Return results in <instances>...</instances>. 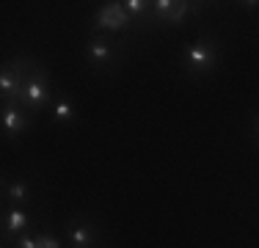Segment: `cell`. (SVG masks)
<instances>
[{"instance_id":"13","label":"cell","mask_w":259,"mask_h":248,"mask_svg":"<svg viewBox=\"0 0 259 248\" xmlns=\"http://www.w3.org/2000/svg\"><path fill=\"white\" fill-rule=\"evenodd\" d=\"M14 248H39V234H33V232L20 234V237L14 240Z\"/></svg>"},{"instance_id":"10","label":"cell","mask_w":259,"mask_h":248,"mask_svg":"<svg viewBox=\"0 0 259 248\" xmlns=\"http://www.w3.org/2000/svg\"><path fill=\"white\" fill-rule=\"evenodd\" d=\"M3 198L9 204H14V207H22V204L30 198V188H28V182L22 177H17V179H6V185H3Z\"/></svg>"},{"instance_id":"3","label":"cell","mask_w":259,"mask_h":248,"mask_svg":"<svg viewBox=\"0 0 259 248\" xmlns=\"http://www.w3.org/2000/svg\"><path fill=\"white\" fill-rule=\"evenodd\" d=\"M53 99V91H50V72H47L45 64H39L33 72L28 74L25 86H22V94L17 97V105L25 108L28 113H39L47 102Z\"/></svg>"},{"instance_id":"2","label":"cell","mask_w":259,"mask_h":248,"mask_svg":"<svg viewBox=\"0 0 259 248\" xmlns=\"http://www.w3.org/2000/svg\"><path fill=\"white\" fill-rule=\"evenodd\" d=\"M36 66L39 64L30 55H17V58L6 61L3 69H0V97H3V102H17V97L22 94V86H25L28 74Z\"/></svg>"},{"instance_id":"1","label":"cell","mask_w":259,"mask_h":248,"mask_svg":"<svg viewBox=\"0 0 259 248\" xmlns=\"http://www.w3.org/2000/svg\"><path fill=\"white\" fill-rule=\"evenodd\" d=\"M218 61H221V47L207 33H201L196 42H188L182 47V66L190 77H204L218 66Z\"/></svg>"},{"instance_id":"7","label":"cell","mask_w":259,"mask_h":248,"mask_svg":"<svg viewBox=\"0 0 259 248\" xmlns=\"http://www.w3.org/2000/svg\"><path fill=\"white\" fill-rule=\"evenodd\" d=\"M85 58H89V64L100 72V69H108L116 61V50L105 36H91L89 45H85Z\"/></svg>"},{"instance_id":"4","label":"cell","mask_w":259,"mask_h":248,"mask_svg":"<svg viewBox=\"0 0 259 248\" xmlns=\"http://www.w3.org/2000/svg\"><path fill=\"white\" fill-rule=\"evenodd\" d=\"M199 14V3H188V0H152V20L157 22H168V25H182L185 17Z\"/></svg>"},{"instance_id":"5","label":"cell","mask_w":259,"mask_h":248,"mask_svg":"<svg viewBox=\"0 0 259 248\" xmlns=\"http://www.w3.org/2000/svg\"><path fill=\"white\" fill-rule=\"evenodd\" d=\"M130 22L133 20L127 17L124 6H121L119 0H110V3L100 6V11L94 14V28L97 30H108V33H119V30H124Z\"/></svg>"},{"instance_id":"14","label":"cell","mask_w":259,"mask_h":248,"mask_svg":"<svg viewBox=\"0 0 259 248\" xmlns=\"http://www.w3.org/2000/svg\"><path fill=\"white\" fill-rule=\"evenodd\" d=\"M39 248H64V245H61L58 240L53 237V234L41 232V234H39Z\"/></svg>"},{"instance_id":"8","label":"cell","mask_w":259,"mask_h":248,"mask_svg":"<svg viewBox=\"0 0 259 248\" xmlns=\"http://www.w3.org/2000/svg\"><path fill=\"white\" fill-rule=\"evenodd\" d=\"M28 226H30V215L22 207H14V204L3 207V243L17 240L20 234H25Z\"/></svg>"},{"instance_id":"15","label":"cell","mask_w":259,"mask_h":248,"mask_svg":"<svg viewBox=\"0 0 259 248\" xmlns=\"http://www.w3.org/2000/svg\"><path fill=\"white\" fill-rule=\"evenodd\" d=\"M254 135H256V141H259V116H256V121H254Z\"/></svg>"},{"instance_id":"9","label":"cell","mask_w":259,"mask_h":248,"mask_svg":"<svg viewBox=\"0 0 259 248\" xmlns=\"http://www.w3.org/2000/svg\"><path fill=\"white\" fill-rule=\"evenodd\" d=\"M69 243L72 248H94L97 245V226L89 218H72L69 221Z\"/></svg>"},{"instance_id":"12","label":"cell","mask_w":259,"mask_h":248,"mask_svg":"<svg viewBox=\"0 0 259 248\" xmlns=\"http://www.w3.org/2000/svg\"><path fill=\"white\" fill-rule=\"evenodd\" d=\"M121 6H124V11H127L130 20H144V17L152 11V3H149V0H124Z\"/></svg>"},{"instance_id":"6","label":"cell","mask_w":259,"mask_h":248,"mask_svg":"<svg viewBox=\"0 0 259 248\" xmlns=\"http://www.w3.org/2000/svg\"><path fill=\"white\" fill-rule=\"evenodd\" d=\"M0 124H3V133L9 135L11 141H17L30 127V116H28V110L20 108L17 102H3V110H0Z\"/></svg>"},{"instance_id":"11","label":"cell","mask_w":259,"mask_h":248,"mask_svg":"<svg viewBox=\"0 0 259 248\" xmlns=\"http://www.w3.org/2000/svg\"><path fill=\"white\" fill-rule=\"evenodd\" d=\"M75 119H77V110H75V105H72V99L61 94V97L53 102V121H58V124H72Z\"/></svg>"},{"instance_id":"16","label":"cell","mask_w":259,"mask_h":248,"mask_svg":"<svg viewBox=\"0 0 259 248\" xmlns=\"http://www.w3.org/2000/svg\"><path fill=\"white\" fill-rule=\"evenodd\" d=\"M3 248H9V243H3Z\"/></svg>"}]
</instances>
